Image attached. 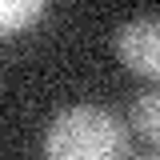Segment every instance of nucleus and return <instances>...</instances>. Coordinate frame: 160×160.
<instances>
[{
	"mask_svg": "<svg viewBox=\"0 0 160 160\" xmlns=\"http://www.w3.org/2000/svg\"><path fill=\"white\" fill-rule=\"evenodd\" d=\"M132 128L160 148V88L136 96V104H132Z\"/></svg>",
	"mask_w": 160,
	"mask_h": 160,
	"instance_id": "4",
	"label": "nucleus"
},
{
	"mask_svg": "<svg viewBox=\"0 0 160 160\" xmlns=\"http://www.w3.org/2000/svg\"><path fill=\"white\" fill-rule=\"evenodd\" d=\"M44 160H128V132L108 108H60L44 132Z\"/></svg>",
	"mask_w": 160,
	"mask_h": 160,
	"instance_id": "1",
	"label": "nucleus"
},
{
	"mask_svg": "<svg viewBox=\"0 0 160 160\" xmlns=\"http://www.w3.org/2000/svg\"><path fill=\"white\" fill-rule=\"evenodd\" d=\"M40 16H44V0H0V36L24 32Z\"/></svg>",
	"mask_w": 160,
	"mask_h": 160,
	"instance_id": "3",
	"label": "nucleus"
},
{
	"mask_svg": "<svg viewBox=\"0 0 160 160\" xmlns=\"http://www.w3.org/2000/svg\"><path fill=\"white\" fill-rule=\"evenodd\" d=\"M148 160H160V156H148Z\"/></svg>",
	"mask_w": 160,
	"mask_h": 160,
	"instance_id": "5",
	"label": "nucleus"
},
{
	"mask_svg": "<svg viewBox=\"0 0 160 160\" xmlns=\"http://www.w3.org/2000/svg\"><path fill=\"white\" fill-rule=\"evenodd\" d=\"M116 56L128 72L160 80V16H132L116 32Z\"/></svg>",
	"mask_w": 160,
	"mask_h": 160,
	"instance_id": "2",
	"label": "nucleus"
}]
</instances>
